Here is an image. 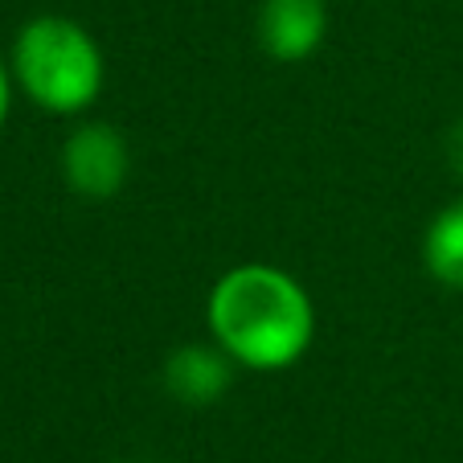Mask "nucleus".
<instances>
[{"mask_svg": "<svg viewBox=\"0 0 463 463\" xmlns=\"http://www.w3.org/2000/svg\"><path fill=\"white\" fill-rule=\"evenodd\" d=\"M205 328L238 369L283 373L312 349L316 304L304 283L275 262H238L210 288Z\"/></svg>", "mask_w": 463, "mask_h": 463, "instance_id": "f257e3e1", "label": "nucleus"}, {"mask_svg": "<svg viewBox=\"0 0 463 463\" xmlns=\"http://www.w3.org/2000/svg\"><path fill=\"white\" fill-rule=\"evenodd\" d=\"M9 74L13 87L33 107H42L45 115L74 119L99 103L107 82V61L95 33L82 21L42 13L13 33Z\"/></svg>", "mask_w": 463, "mask_h": 463, "instance_id": "f03ea898", "label": "nucleus"}, {"mask_svg": "<svg viewBox=\"0 0 463 463\" xmlns=\"http://www.w3.org/2000/svg\"><path fill=\"white\" fill-rule=\"evenodd\" d=\"M58 168L74 197H82V202H111V197L123 193V184L131 176V144L115 123L82 119L61 140Z\"/></svg>", "mask_w": 463, "mask_h": 463, "instance_id": "7ed1b4c3", "label": "nucleus"}, {"mask_svg": "<svg viewBox=\"0 0 463 463\" xmlns=\"http://www.w3.org/2000/svg\"><path fill=\"white\" fill-rule=\"evenodd\" d=\"M259 50L275 61H307L328 37V5L324 0H262L254 17Z\"/></svg>", "mask_w": 463, "mask_h": 463, "instance_id": "20e7f679", "label": "nucleus"}, {"mask_svg": "<svg viewBox=\"0 0 463 463\" xmlns=\"http://www.w3.org/2000/svg\"><path fill=\"white\" fill-rule=\"evenodd\" d=\"M234 373V357L218 341H189L168 353L160 377H165V390L181 406H213L230 393Z\"/></svg>", "mask_w": 463, "mask_h": 463, "instance_id": "39448f33", "label": "nucleus"}, {"mask_svg": "<svg viewBox=\"0 0 463 463\" xmlns=\"http://www.w3.org/2000/svg\"><path fill=\"white\" fill-rule=\"evenodd\" d=\"M422 267L435 283L463 291V197L447 202L422 230Z\"/></svg>", "mask_w": 463, "mask_h": 463, "instance_id": "423d86ee", "label": "nucleus"}, {"mask_svg": "<svg viewBox=\"0 0 463 463\" xmlns=\"http://www.w3.org/2000/svg\"><path fill=\"white\" fill-rule=\"evenodd\" d=\"M13 74H9V58H0V128H5V119H9L13 111Z\"/></svg>", "mask_w": 463, "mask_h": 463, "instance_id": "0eeeda50", "label": "nucleus"}, {"mask_svg": "<svg viewBox=\"0 0 463 463\" xmlns=\"http://www.w3.org/2000/svg\"><path fill=\"white\" fill-rule=\"evenodd\" d=\"M447 165H451L455 173L463 176V119L455 123L451 131H447Z\"/></svg>", "mask_w": 463, "mask_h": 463, "instance_id": "6e6552de", "label": "nucleus"}]
</instances>
